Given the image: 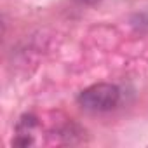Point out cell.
<instances>
[{"mask_svg":"<svg viewBox=\"0 0 148 148\" xmlns=\"http://www.w3.org/2000/svg\"><path fill=\"white\" fill-rule=\"evenodd\" d=\"M77 101L87 112H110L120 103V89L106 82L94 84L84 89Z\"/></svg>","mask_w":148,"mask_h":148,"instance_id":"6da1fadb","label":"cell"},{"mask_svg":"<svg viewBox=\"0 0 148 148\" xmlns=\"http://www.w3.org/2000/svg\"><path fill=\"white\" fill-rule=\"evenodd\" d=\"M37 125H38V119L35 115H32V113H26V115H23L19 119L16 129H18L19 134H32Z\"/></svg>","mask_w":148,"mask_h":148,"instance_id":"7a4b0ae2","label":"cell"},{"mask_svg":"<svg viewBox=\"0 0 148 148\" xmlns=\"http://www.w3.org/2000/svg\"><path fill=\"white\" fill-rule=\"evenodd\" d=\"M33 143H35V139L32 134H19V132H18L16 139L12 141V145H16V146H32Z\"/></svg>","mask_w":148,"mask_h":148,"instance_id":"3957f363","label":"cell"},{"mask_svg":"<svg viewBox=\"0 0 148 148\" xmlns=\"http://www.w3.org/2000/svg\"><path fill=\"white\" fill-rule=\"evenodd\" d=\"M77 4H82V5H94V4H98L99 0H75Z\"/></svg>","mask_w":148,"mask_h":148,"instance_id":"277c9868","label":"cell"}]
</instances>
